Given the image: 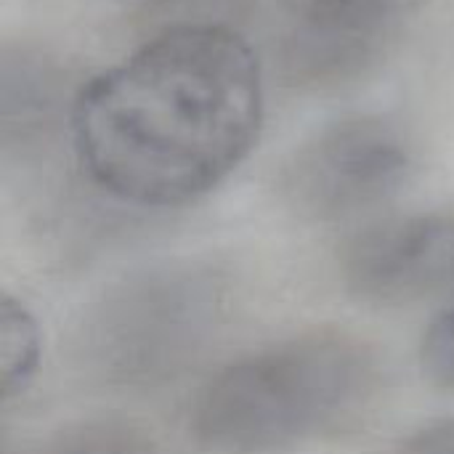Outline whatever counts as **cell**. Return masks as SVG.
<instances>
[{
  "label": "cell",
  "instance_id": "obj_1",
  "mask_svg": "<svg viewBox=\"0 0 454 454\" xmlns=\"http://www.w3.org/2000/svg\"><path fill=\"white\" fill-rule=\"evenodd\" d=\"M263 125V69L223 24H178L90 77L69 106L82 173L138 207H181L218 189Z\"/></svg>",
  "mask_w": 454,
  "mask_h": 454
},
{
  "label": "cell",
  "instance_id": "obj_2",
  "mask_svg": "<svg viewBox=\"0 0 454 454\" xmlns=\"http://www.w3.org/2000/svg\"><path fill=\"white\" fill-rule=\"evenodd\" d=\"M378 391L372 346L348 333L314 330L210 375L192 402L189 434L215 454L290 452L354 426Z\"/></svg>",
  "mask_w": 454,
  "mask_h": 454
},
{
  "label": "cell",
  "instance_id": "obj_3",
  "mask_svg": "<svg viewBox=\"0 0 454 454\" xmlns=\"http://www.w3.org/2000/svg\"><path fill=\"white\" fill-rule=\"evenodd\" d=\"M218 290L197 269H154L114 287L85 325V356L104 378L154 386L184 370L218 322Z\"/></svg>",
  "mask_w": 454,
  "mask_h": 454
},
{
  "label": "cell",
  "instance_id": "obj_4",
  "mask_svg": "<svg viewBox=\"0 0 454 454\" xmlns=\"http://www.w3.org/2000/svg\"><path fill=\"white\" fill-rule=\"evenodd\" d=\"M415 170L407 130L383 114H346L311 133L279 173L282 200L306 221L343 223L391 205Z\"/></svg>",
  "mask_w": 454,
  "mask_h": 454
},
{
  "label": "cell",
  "instance_id": "obj_5",
  "mask_svg": "<svg viewBox=\"0 0 454 454\" xmlns=\"http://www.w3.org/2000/svg\"><path fill=\"white\" fill-rule=\"evenodd\" d=\"M431 0H263L282 80L306 93L370 77L407 37Z\"/></svg>",
  "mask_w": 454,
  "mask_h": 454
},
{
  "label": "cell",
  "instance_id": "obj_6",
  "mask_svg": "<svg viewBox=\"0 0 454 454\" xmlns=\"http://www.w3.org/2000/svg\"><path fill=\"white\" fill-rule=\"evenodd\" d=\"M340 279L372 306L454 303V215L388 218L356 231L340 253Z\"/></svg>",
  "mask_w": 454,
  "mask_h": 454
},
{
  "label": "cell",
  "instance_id": "obj_7",
  "mask_svg": "<svg viewBox=\"0 0 454 454\" xmlns=\"http://www.w3.org/2000/svg\"><path fill=\"white\" fill-rule=\"evenodd\" d=\"M43 359V330L35 314L13 298L3 295L0 303V370H3V402H13L35 383Z\"/></svg>",
  "mask_w": 454,
  "mask_h": 454
},
{
  "label": "cell",
  "instance_id": "obj_8",
  "mask_svg": "<svg viewBox=\"0 0 454 454\" xmlns=\"http://www.w3.org/2000/svg\"><path fill=\"white\" fill-rule=\"evenodd\" d=\"M27 454H157V450L144 428L109 418L64 428Z\"/></svg>",
  "mask_w": 454,
  "mask_h": 454
},
{
  "label": "cell",
  "instance_id": "obj_9",
  "mask_svg": "<svg viewBox=\"0 0 454 454\" xmlns=\"http://www.w3.org/2000/svg\"><path fill=\"white\" fill-rule=\"evenodd\" d=\"M420 370L426 380L447 394H454V303L442 309L423 333Z\"/></svg>",
  "mask_w": 454,
  "mask_h": 454
},
{
  "label": "cell",
  "instance_id": "obj_10",
  "mask_svg": "<svg viewBox=\"0 0 454 454\" xmlns=\"http://www.w3.org/2000/svg\"><path fill=\"white\" fill-rule=\"evenodd\" d=\"M396 454H454V418L418 431L396 450Z\"/></svg>",
  "mask_w": 454,
  "mask_h": 454
},
{
  "label": "cell",
  "instance_id": "obj_11",
  "mask_svg": "<svg viewBox=\"0 0 454 454\" xmlns=\"http://www.w3.org/2000/svg\"><path fill=\"white\" fill-rule=\"evenodd\" d=\"M120 3H149V0H120Z\"/></svg>",
  "mask_w": 454,
  "mask_h": 454
}]
</instances>
